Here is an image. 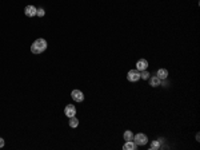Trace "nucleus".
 Here are the masks:
<instances>
[{
  "instance_id": "1",
  "label": "nucleus",
  "mask_w": 200,
  "mask_h": 150,
  "mask_svg": "<svg viewBox=\"0 0 200 150\" xmlns=\"http://www.w3.org/2000/svg\"><path fill=\"white\" fill-rule=\"evenodd\" d=\"M47 50V40L45 39H43V38H40V39H36V40L32 43V46H31V52L32 54H41V52H44Z\"/></svg>"
},
{
  "instance_id": "2",
  "label": "nucleus",
  "mask_w": 200,
  "mask_h": 150,
  "mask_svg": "<svg viewBox=\"0 0 200 150\" xmlns=\"http://www.w3.org/2000/svg\"><path fill=\"white\" fill-rule=\"evenodd\" d=\"M132 139H134V142L136 144V146H144V145H147V142H148V137L145 134H143V133L136 134Z\"/></svg>"
},
{
  "instance_id": "3",
  "label": "nucleus",
  "mask_w": 200,
  "mask_h": 150,
  "mask_svg": "<svg viewBox=\"0 0 200 150\" xmlns=\"http://www.w3.org/2000/svg\"><path fill=\"white\" fill-rule=\"evenodd\" d=\"M127 79L129 82H138L140 79V71L139 70H129L127 74Z\"/></svg>"
},
{
  "instance_id": "4",
  "label": "nucleus",
  "mask_w": 200,
  "mask_h": 150,
  "mask_svg": "<svg viewBox=\"0 0 200 150\" xmlns=\"http://www.w3.org/2000/svg\"><path fill=\"white\" fill-rule=\"evenodd\" d=\"M71 98L75 101V102H83L84 101V94L81 93L80 90H73L71 93Z\"/></svg>"
},
{
  "instance_id": "5",
  "label": "nucleus",
  "mask_w": 200,
  "mask_h": 150,
  "mask_svg": "<svg viewBox=\"0 0 200 150\" xmlns=\"http://www.w3.org/2000/svg\"><path fill=\"white\" fill-rule=\"evenodd\" d=\"M36 11H38V8L34 6H27L24 8V13L25 16H28V18H34V16H36Z\"/></svg>"
},
{
  "instance_id": "6",
  "label": "nucleus",
  "mask_w": 200,
  "mask_h": 150,
  "mask_svg": "<svg viewBox=\"0 0 200 150\" xmlns=\"http://www.w3.org/2000/svg\"><path fill=\"white\" fill-rule=\"evenodd\" d=\"M64 114L68 117V118H71V117H75L76 115V109L73 105H67L66 109H64Z\"/></svg>"
},
{
  "instance_id": "7",
  "label": "nucleus",
  "mask_w": 200,
  "mask_h": 150,
  "mask_svg": "<svg viewBox=\"0 0 200 150\" xmlns=\"http://www.w3.org/2000/svg\"><path fill=\"white\" fill-rule=\"evenodd\" d=\"M147 68H148V62L145 59H139L136 62V70L143 71V70H147Z\"/></svg>"
},
{
  "instance_id": "8",
  "label": "nucleus",
  "mask_w": 200,
  "mask_h": 150,
  "mask_svg": "<svg viewBox=\"0 0 200 150\" xmlns=\"http://www.w3.org/2000/svg\"><path fill=\"white\" fill-rule=\"evenodd\" d=\"M156 77L159 78L160 80L167 79V78H168V70H166V68H160V70H157Z\"/></svg>"
},
{
  "instance_id": "9",
  "label": "nucleus",
  "mask_w": 200,
  "mask_h": 150,
  "mask_svg": "<svg viewBox=\"0 0 200 150\" xmlns=\"http://www.w3.org/2000/svg\"><path fill=\"white\" fill-rule=\"evenodd\" d=\"M150 79V85L152 87H157V86H160V83H162V80L159 79V78L155 75V77H151V78H148Z\"/></svg>"
},
{
  "instance_id": "10",
  "label": "nucleus",
  "mask_w": 200,
  "mask_h": 150,
  "mask_svg": "<svg viewBox=\"0 0 200 150\" xmlns=\"http://www.w3.org/2000/svg\"><path fill=\"white\" fill-rule=\"evenodd\" d=\"M135 147H136V144H135L134 141H125V144H124V146H123V149L124 150H134Z\"/></svg>"
},
{
  "instance_id": "11",
  "label": "nucleus",
  "mask_w": 200,
  "mask_h": 150,
  "mask_svg": "<svg viewBox=\"0 0 200 150\" xmlns=\"http://www.w3.org/2000/svg\"><path fill=\"white\" fill-rule=\"evenodd\" d=\"M78 126H79V119L76 118V117H71V118H69V127L76 129Z\"/></svg>"
},
{
  "instance_id": "12",
  "label": "nucleus",
  "mask_w": 200,
  "mask_h": 150,
  "mask_svg": "<svg viewBox=\"0 0 200 150\" xmlns=\"http://www.w3.org/2000/svg\"><path fill=\"white\" fill-rule=\"evenodd\" d=\"M123 137H124V139H125V141H131L132 138H134V134H132V131L127 130V131L124 133V135H123Z\"/></svg>"
},
{
  "instance_id": "13",
  "label": "nucleus",
  "mask_w": 200,
  "mask_h": 150,
  "mask_svg": "<svg viewBox=\"0 0 200 150\" xmlns=\"http://www.w3.org/2000/svg\"><path fill=\"white\" fill-rule=\"evenodd\" d=\"M140 78H141V79H145V80H147L148 78H150V74H148V71L147 70H143V71H141V73H140Z\"/></svg>"
},
{
  "instance_id": "14",
  "label": "nucleus",
  "mask_w": 200,
  "mask_h": 150,
  "mask_svg": "<svg viewBox=\"0 0 200 150\" xmlns=\"http://www.w3.org/2000/svg\"><path fill=\"white\" fill-rule=\"evenodd\" d=\"M160 147V142L159 141H153L152 144H151V149L152 150H156V149H159Z\"/></svg>"
},
{
  "instance_id": "15",
  "label": "nucleus",
  "mask_w": 200,
  "mask_h": 150,
  "mask_svg": "<svg viewBox=\"0 0 200 150\" xmlns=\"http://www.w3.org/2000/svg\"><path fill=\"white\" fill-rule=\"evenodd\" d=\"M44 15H45V11H44L43 8H39V10L36 11V16H39V18H43Z\"/></svg>"
},
{
  "instance_id": "16",
  "label": "nucleus",
  "mask_w": 200,
  "mask_h": 150,
  "mask_svg": "<svg viewBox=\"0 0 200 150\" xmlns=\"http://www.w3.org/2000/svg\"><path fill=\"white\" fill-rule=\"evenodd\" d=\"M3 146H4V139L0 137V147H3Z\"/></svg>"
}]
</instances>
